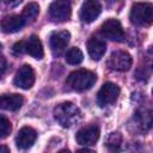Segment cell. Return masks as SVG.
Here are the masks:
<instances>
[{
  "mask_svg": "<svg viewBox=\"0 0 153 153\" xmlns=\"http://www.w3.org/2000/svg\"><path fill=\"white\" fill-rule=\"evenodd\" d=\"M24 103V99L20 94L13 93V94H4L1 96L0 99V105L4 110H8V111H17L18 109L22 108Z\"/></svg>",
  "mask_w": 153,
  "mask_h": 153,
  "instance_id": "e0dca14e",
  "label": "cell"
},
{
  "mask_svg": "<svg viewBox=\"0 0 153 153\" xmlns=\"http://www.w3.org/2000/svg\"><path fill=\"white\" fill-rule=\"evenodd\" d=\"M105 50H106V44L103 39L97 38V37H91L88 39L87 51H88V55L92 60H94V61L100 60L104 56Z\"/></svg>",
  "mask_w": 153,
  "mask_h": 153,
  "instance_id": "5bb4252c",
  "label": "cell"
},
{
  "mask_svg": "<svg viewBox=\"0 0 153 153\" xmlns=\"http://www.w3.org/2000/svg\"><path fill=\"white\" fill-rule=\"evenodd\" d=\"M102 12V4L98 0H85L80 8V18L84 23H92Z\"/></svg>",
  "mask_w": 153,
  "mask_h": 153,
  "instance_id": "9c48e42d",
  "label": "cell"
},
{
  "mask_svg": "<svg viewBox=\"0 0 153 153\" xmlns=\"http://www.w3.org/2000/svg\"><path fill=\"white\" fill-rule=\"evenodd\" d=\"M106 1H109V2H112V1H116V0H106Z\"/></svg>",
  "mask_w": 153,
  "mask_h": 153,
  "instance_id": "484cf974",
  "label": "cell"
},
{
  "mask_svg": "<svg viewBox=\"0 0 153 153\" xmlns=\"http://www.w3.org/2000/svg\"><path fill=\"white\" fill-rule=\"evenodd\" d=\"M1 152H8V149H7L6 147H2V148H1Z\"/></svg>",
  "mask_w": 153,
  "mask_h": 153,
  "instance_id": "d4e9b609",
  "label": "cell"
},
{
  "mask_svg": "<svg viewBox=\"0 0 153 153\" xmlns=\"http://www.w3.org/2000/svg\"><path fill=\"white\" fill-rule=\"evenodd\" d=\"M97 76L93 72L88 69H78L72 72L66 80V84L69 88L74 91H85L93 86Z\"/></svg>",
  "mask_w": 153,
  "mask_h": 153,
  "instance_id": "7a4b0ae2",
  "label": "cell"
},
{
  "mask_svg": "<svg viewBox=\"0 0 153 153\" xmlns=\"http://www.w3.org/2000/svg\"><path fill=\"white\" fill-rule=\"evenodd\" d=\"M36 137H37V133L33 128L23 127L16 136V145L19 149H27L35 143Z\"/></svg>",
  "mask_w": 153,
  "mask_h": 153,
  "instance_id": "8fae6325",
  "label": "cell"
},
{
  "mask_svg": "<svg viewBox=\"0 0 153 153\" xmlns=\"http://www.w3.org/2000/svg\"><path fill=\"white\" fill-rule=\"evenodd\" d=\"M38 13H39V6L36 2H30L24 7L22 16L27 22V20H33L38 16Z\"/></svg>",
  "mask_w": 153,
  "mask_h": 153,
  "instance_id": "d6986e66",
  "label": "cell"
},
{
  "mask_svg": "<svg viewBox=\"0 0 153 153\" xmlns=\"http://www.w3.org/2000/svg\"><path fill=\"white\" fill-rule=\"evenodd\" d=\"M120 87L114 82H104L97 93V103L99 106H106L114 103L120 96Z\"/></svg>",
  "mask_w": 153,
  "mask_h": 153,
  "instance_id": "8992f818",
  "label": "cell"
},
{
  "mask_svg": "<svg viewBox=\"0 0 153 153\" xmlns=\"http://www.w3.org/2000/svg\"><path fill=\"white\" fill-rule=\"evenodd\" d=\"M152 96H153V90H152Z\"/></svg>",
  "mask_w": 153,
  "mask_h": 153,
  "instance_id": "4316f807",
  "label": "cell"
},
{
  "mask_svg": "<svg viewBox=\"0 0 153 153\" xmlns=\"http://www.w3.org/2000/svg\"><path fill=\"white\" fill-rule=\"evenodd\" d=\"M54 117L62 127L69 128L79 122V120L81 118V112L75 104L71 102H65L55 106Z\"/></svg>",
  "mask_w": 153,
  "mask_h": 153,
  "instance_id": "6da1fadb",
  "label": "cell"
},
{
  "mask_svg": "<svg viewBox=\"0 0 153 153\" xmlns=\"http://www.w3.org/2000/svg\"><path fill=\"white\" fill-rule=\"evenodd\" d=\"M121 141H122V137L120 133H111L106 140V146L110 149H117L121 145Z\"/></svg>",
  "mask_w": 153,
  "mask_h": 153,
  "instance_id": "ffe728a7",
  "label": "cell"
},
{
  "mask_svg": "<svg viewBox=\"0 0 153 153\" xmlns=\"http://www.w3.org/2000/svg\"><path fill=\"white\" fill-rule=\"evenodd\" d=\"M131 63H133V60L130 54L124 50L114 51L108 60V66L110 67V69H114L117 72L129 71L131 67Z\"/></svg>",
  "mask_w": 153,
  "mask_h": 153,
  "instance_id": "5b68a950",
  "label": "cell"
},
{
  "mask_svg": "<svg viewBox=\"0 0 153 153\" xmlns=\"http://www.w3.org/2000/svg\"><path fill=\"white\" fill-rule=\"evenodd\" d=\"M82 60H84V54L76 47L71 48L66 54V62L69 65H79Z\"/></svg>",
  "mask_w": 153,
  "mask_h": 153,
  "instance_id": "ac0fdd59",
  "label": "cell"
},
{
  "mask_svg": "<svg viewBox=\"0 0 153 153\" xmlns=\"http://www.w3.org/2000/svg\"><path fill=\"white\" fill-rule=\"evenodd\" d=\"M11 129H12V127H11L10 121L4 115H1V118H0V136H1V139L6 137L11 133Z\"/></svg>",
  "mask_w": 153,
  "mask_h": 153,
  "instance_id": "44dd1931",
  "label": "cell"
},
{
  "mask_svg": "<svg viewBox=\"0 0 153 153\" xmlns=\"http://www.w3.org/2000/svg\"><path fill=\"white\" fill-rule=\"evenodd\" d=\"M13 84L17 87H20L23 90H29L35 84V72L30 65H24L22 66L13 79Z\"/></svg>",
  "mask_w": 153,
  "mask_h": 153,
  "instance_id": "ba28073f",
  "label": "cell"
},
{
  "mask_svg": "<svg viewBox=\"0 0 153 153\" xmlns=\"http://www.w3.org/2000/svg\"><path fill=\"white\" fill-rule=\"evenodd\" d=\"M134 122V129L139 130L141 133L147 131L152 126H153V115L149 111H140L136 112L133 117Z\"/></svg>",
  "mask_w": 153,
  "mask_h": 153,
  "instance_id": "9a60e30c",
  "label": "cell"
},
{
  "mask_svg": "<svg viewBox=\"0 0 153 153\" xmlns=\"http://www.w3.org/2000/svg\"><path fill=\"white\" fill-rule=\"evenodd\" d=\"M71 33L67 30H61V31H55L50 35L49 37V44L50 48L54 51H61L63 50L67 44L69 43Z\"/></svg>",
  "mask_w": 153,
  "mask_h": 153,
  "instance_id": "4fadbf2b",
  "label": "cell"
},
{
  "mask_svg": "<svg viewBox=\"0 0 153 153\" xmlns=\"http://www.w3.org/2000/svg\"><path fill=\"white\" fill-rule=\"evenodd\" d=\"M99 134V128L97 126H88L76 131L75 140L81 146H92L98 141Z\"/></svg>",
  "mask_w": 153,
  "mask_h": 153,
  "instance_id": "30bf717a",
  "label": "cell"
},
{
  "mask_svg": "<svg viewBox=\"0 0 153 153\" xmlns=\"http://www.w3.org/2000/svg\"><path fill=\"white\" fill-rule=\"evenodd\" d=\"M23 0H2V2L7 6V7H16L18 6Z\"/></svg>",
  "mask_w": 153,
  "mask_h": 153,
  "instance_id": "603a6c76",
  "label": "cell"
},
{
  "mask_svg": "<svg viewBox=\"0 0 153 153\" xmlns=\"http://www.w3.org/2000/svg\"><path fill=\"white\" fill-rule=\"evenodd\" d=\"M130 22L139 26L153 24V5L149 2H136L131 6L129 13Z\"/></svg>",
  "mask_w": 153,
  "mask_h": 153,
  "instance_id": "3957f363",
  "label": "cell"
},
{
  "mask_svg": "<svg viewBox=\"0 0 153 153\" xmlns=\"http://www.w3.org/2000/svg\"><path fill=\"white\" fill-rule=\"evenodd\" d=\"M6 71V60L4 56H1V74H4Z\"/></svg>",
  "mask_w": 153,
  "mask_h": 153,
  "instance_id": "cb8c5ba5",
  "label": "cell"
},
{
  "mask_svg": "<svg viewBox=\"0 0 153 153\" xmlns=\"http://www.w3.org/2000/svg\"><path fill=\"white\" fill-rule=\"evenodd\" d=\"M13 51L14 53H25V42L24 41L17 42L13 45Z\"/></svg>",
  "mask_w": 153,
  "mask_h": 153,
  "instance_id": "7402d4cb",
  "label": "cell"
},
{
  "mask_svg": "<svg viewBox=\"0 0 153 153\" xmlns=\"http://www.w3.org/2000/svg\"><path fill=\"white\" fill-rule=\"evenodd\" d=\"M49 17L55 22H66L71 18L72 6L69 0H55L48 8Z\"/></svg>",
  "mask_w": 153,
  "mask_h": 153,
  "instance_id": "277c9868",
  "label": "cell"
},
{
  "mask_svg": "<svg viewBox=\"0 0 153 153\" xmlns=\"http://www.w3.org/2000/svg\"><path fill=\"white\" fill-rule=\"evenodd\" d=\"M25 53L29 54L30 56L41 60L44 55L43 51V47H42V42L39 41V38L36 35L30 36L26 41H25Z\"/></svg>",
  "mask_w": 153,
  "mask_h": 153,
  "instance_id": "2e32d148",
  "label": "cell"
},
{
  "mask_svg": "<svg viewBox=\"0 0 153 153\" xmlns=\"http://www.w3.org/2000/svg\"><path fill=\"white\" fill-rule=\"evenodd\" d=\"M26 24V20L24 17L13 14V16H6L1 20V30L5 33H13L23 29V26Z\"/></svg>",
  "mask_w": 153,
  "mask_h": 153,
  "instance_id": "7c38bea8",
  "label": "cell"
},
{
  "mask_svg": "<svg viewBox=\"0 0 153 153\" xmlns=\"http://www.w3.org/2000/svg\"><path fill=\"white\" fill-rule=\"evenodd\" d=\"M100 31L104 37L115 41V42H122L124 39V31L120 23V20L115 18H110L105 20L100 27Z\"/></svg>",
  "mask_w": 153,
  "mask_h": 153,
  "instance_id": "52a82bcc",
  "label": "cell"
}]
</instances>
